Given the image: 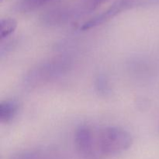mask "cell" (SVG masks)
Instances as JSON below:
<instances>
[{
  "label": "cell",
  "mask_w": 159,
  "mask_h": 159,
  "mask_svg": "<svg viewBox=\"0 0 159 159\" xmlns=\"http://www.w3.org/2000/svg\"><path fill=\"white\" fill-rule=\"evenodd\" d=\"M71 67V61L65 56H57L31 68L25 75L24 82L29 87H38L66 74Z\"/></svg>",
  "instance_id": "cell-1"
},
{
  "label": "cell",
  "mask_w": 159,
  "mask_h": 159,
  "mask_svg": "<svg viewBox=\"0 0 159 159\" xmlns=\"http://www.w3.org/2000/svg\"><path fill=\"white\" fill-rule=\"evenodd\" d=\"M133 138L127 130L118 127H107L96 134L97 154L103 156H113L128 150Z\"/></svg>",
  "instance_id": "cell-2"
},
{
  "label": "cell",
  "mask_w": 159,
  "mask_h": 159,
  "mask_svg": "<svg viewBox=\"0 0 159 159\" xmlns=\"http://www.w3.org/2000/svg\"><path fill=\"white\" fill-rule=\"evenodd\" d=\"M158 0H116L111 6L102 12L96 14L82 23L80 26L82 30H89L98 26L107 23L111 19L130 8L144 4V3L155 2Z\"/></svg>",
  "instance_id": "cell-3"
},
{
  "label": "cell",
  "mask_w": 159,
  "mask_h": 159,
  "mask_svg": "<svg viewBox=\"0 0 159 159\" xmlns=\"http://www.w3.org/2000/svg\"><path fill=\"white\" fill-rule=\"evenodd\" d=\"M82 14L85 12L82 4L75 6H62L46 11L40 16V21L48 26H57L65 24Z\"/></svg>",
  "instance_id": "cell-4"
},
{
  "label": "cell",
  "mask_w": 159,
  "mask_h": 159,
  "mask_svg": "<svg viewBox=\"0 0 159 159\" xmlns=\"http://www.w3.org/2000/svg\"><path fill=\"white\" fill-rule=\"evenodd\" d=\"M75 146L77 152L85 158H93L97 154L96 135L87 126H81L75 133Z\"/></svg>",
  "instance_id": "cell-5"
},
{
  "label": "cell",
  "mask_w": 159,
  "mask_h": 159,
  "mask_svg": "<svg viewBox=\"0 0 159 159\" xmlns=\"http://www.w3.org/2000/svg\"><path fill=\"white\" fill-rule=\"evenodd\" d=\"M19 106L16 101L4 100L0 103V121L2 124L11 122L16 116Z\"/></svg>",
  "instance_id": "cell-6"
},
{
  "label": "cell",
  "mask_w": 159,
  "mask_h": 159,
  "mask_svg": "<svg viewBox=\"0 0 159 159\" xmlns=\"http://www.w3.org/2000/svg\"><path fill=\"white\" fill-rule=\"evenodd\" d=\"M10 159H54V155L44 150H28L14 154Z\"/></svg>",
  "instance_id": "cell-7"
},
{
  "label": "cell",
  "mask_w": 159,
  "mask_h": 159,
  "mask_svg": "<svg viewBox=\"0 0 159 159\" xmlns=\"http://www.w3.org/2000/svg\"><path fill=\"white\" fill-rule=\"evenodd\" d=\"M55 0H20L17 3V10L21 12H30L49 4Z\"/></svg>",
  "instance_id": "cell-8"
},
{
  "label": "cell",
  "mask_w": 159,
  "mask_h": 159,
  "mask_svg": "<svg viewBox=\"0 0 159 159\" xmlns=\"http://www.w3.org/2000/svg\"><path fill=\"white\" fill-rule=\"evenodd\" d=\"M17 28V22L15 19L6 17L0 21V35L2 40L7 38Z\"/></svg>",
  "instance_id": "cell-9"
},
{
  "label": "cell",
  "mask_w": 159,
  "mask_h": 159,
  "mask_svg": "<svg viewBox=\"0 0 159 159\" xmlns=\"http://www.w3.org/2000/svg\"><path fill=\"white\" fill-rule=\"evenodd\" d=\"M95 88L101 96H107L110 93V87L108 80L104 75H99L95 80Z\"/></svg>",
  "instance_id": "cell-10"
},
{
  "label": "cell",
  "mask_w": 159,
  "mask_h": 159,
  "mask_svg": "<svg viewBox=\"0 0 159 159\" xmlns=\"http://www.w3.org/2000/svg\"><path fill=\"white\" fill-rule=\"evenodd\" d=\"M110 0H85L82 3L85 13L91 12Z\"/></svg>",
  "instance_id": "cell-11"
},
{
  "label": "cell",
  "mask_w": 159,
  "mask_h": 159,
  "mask_svg": "<svg viewBox=\"0 0 159 159\" xmlns=\"http://www.w3.org/2000/svg\"><path fill=\"white\" fill-rule=\"evenodd\" d=\"M0 1H1V2H3V1H4V0H0Z\"/></svg>",
  "instance_id": "cell-12"
}]
</instances>
